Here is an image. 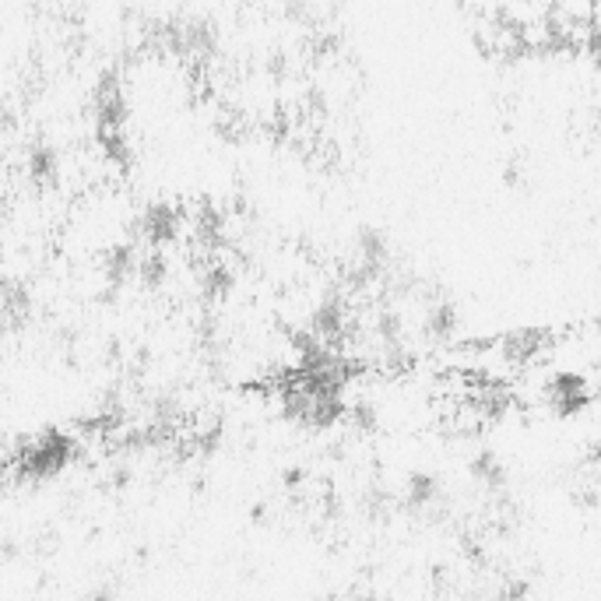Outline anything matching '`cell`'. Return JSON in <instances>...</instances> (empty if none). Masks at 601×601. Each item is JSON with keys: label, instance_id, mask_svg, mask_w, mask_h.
Returning <instances> with one entry per match:
<instances>
[]
</instances>
